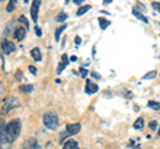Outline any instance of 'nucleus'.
<instances>
[{
  "label": "nucleus",
  "mask_w": 160,
  "mask_h": 149,
  "mask_svg": "<svg viewBox=\"0 0 160 149\" xmlns=\"http://www.w3.org/2000/svg\"><path fill=\"white\" fill-rule=\"evenodd\" d=\"M20 129H22V124H20V120L16 118V120H12L7 124L6 131H7V140L9 144H12L20 135Z\"/></svg>",
  "instance_id": "1"
},
{
  "label": "nucleus",
  "mask_w": 160,
  "mask_h": 149,
  "mask_svg": "<svg viewBox=\"0 0 160 149\" xmlns=\"http://www.w3.org/2000/svg\"><path fill=\"white\" fill-rule=\"evenodd\" d=\"M43 123L48 129H56L59 125V118L56 116V113L53 112H47L43 116Z\"/></svg>",
  "instance_id": "2"
},
{
  "label": "nucleus",
  "mask_w": 160,
  "mask_h": 149,
  "mask_svg": "<svg viewBox=\"0 0 160 149\" xmlns=\"http://www.w3.org/2000/svg\"><path fill=\"white\" fill-rule=\"evenodd\" d=\"M80 129H82V125H80L79 123H75V124H68L67 128H66V132L62 133V136H60V142H63L66 140V137L68 136H73V135H78L80 132Z\"/></svg>",
  "instance_id": "3"
},
{
  "label": "nucleus",
  "mask_w": 160,
  "mask_h": 149,
  "mask_svg": "<svg viewBox=\"0 0 160 149\" xmlns=\"http://www.w3.org/2000/svg\"><path fill=\"white\" fill-rule=\"evenodd\" d=\"M19 105V100H18V97H15V96H9L7 97L6 100H4V105L2 108V115H7V113L9 111H12L13 108H16Z\"/></svg>",
  "instance_id": "4"
},
{
  "label": "nucleus",
  "mask_w": 160,
  "mask_h": 149,
  "mask_svg": "<svg viewBox=\"0 0 160 149\" xmlns=\"http://www.w3.org/2000/svg\"><path fill=\"white\" fill-rule=\"evenodd\" d=\"M22 149H42V147L39 145V142H38L36 138L31 137V138H28V140L23 144Z\"/></svg>",
  "instance_id": "5"
},
{
  "label": "nucleus",
  "mask_w": 160,
  "mask_h": 149,
  "mask_svg": "<svg viewBox=\"0 0 160 149\" xmlns=\"http://www.w3.org/2000/svg\"><path fill=\"white\" fill-rule=\"evenodd\" d=\"M15 49H16V47H15V44L11 43V41H8V40H4L2 43V51L4 55H9V53H12Z\"/></svg>",
  "instance_id": "6"
},
{
  "label": "nucleus",
  "mask_w": 160,
  "mask_h": 149,
  "mask_svg": "<svg viewBox=\"0 0 160 149\" xmlns=\"http://www.w3.org/2000/svg\"><path fill=\"white\" fill-rule=\"evenodd\" d=\"M6 127H7V124H6V121H4V118L0 117V141H2V142H8ZM8 144H9V142H8Z\"/></svg>",
  "instance_id": "7"
},
{
  "label": "nucleus",
  "mask_w": 160,
  "mask_h": 149,
  "mask_svg": "<svg viewBox=\"0 0 160 149\" xmlns=\"http://www.w3.org/2000/svg\"><path fill=\"white\" fill-rule=\"evenodd\" d=\"M39 7H40V2H39V0H33V2H32V6H31V16H32V20H33L35 23H38Z\"/></svg>",
  "instance_id": "8"
},
{
  "label": "nucleus",
  "mask_w": 160,
  "mask_h": 149,
  "mask_svg": "<svg viewBox=\"0 0 160 149\" xmlns=\"http://www.w3.org/2000/svg\"><path fill=\"white\" fill-rule=\"evenodd\" d=\"M98 91H99V87L96 84L92 83L91 80H87V83H86V93L87 95H93V93H96Z\"/></svg>",
  "instance_id": "9"
},
{
  "label": "nucleus",
  "mask_w": 160,
  "mask_h": 149,
  "mask_svg": "<svg viewBox=\"0 0 160 149\" xmlns=\"http://www.w3.org/2000/svg\"><path fill=\"white\" fill-rule=\"evenodd\" d=\"M26 28H23V27H19V28H16L15 29V32H13V36H15V39H16L18 41H22V40H24V37H26Z\"/></svg>",
  "instance_id": "10"
},
{
  "label": "nucleus",
  "mask_w": 160,
  "mask_h": 149,
  "mask_svg": "<svg viewBox=\"0 0 160 149\" xmlns=\"http://www.w3.org/2000/svg\"><path fill=\"white\" fill-rule=\"evenodd\" d=\"M67 65H68V56H67V55H63V56H62V63H60L59 67H58V74L62 73L63 69L66 68Z\"/></svg>",
  "instance_id": "11"
},
{
  "label": "nucleus",
  "mask_w": 160,
  "mask_h": 149,
  "mask_svg": "<svg viewBox=\"0 0 160 149\" xmlns=\"http://www.w3.org/2000/svg\"><path fill=\"white\" fill-rule=\"evenodd\" d=\"M63 149H79V144L75 140H68L67 142H64Z\"/></svg>",
  "instance_id": "12"
},
{
  "label": "nucleus",
  "mask_w": 160,
  "mask_h": 149,
  "mask_svg": "<svg viewBox=\"0 0 160 149\" xmlns=\"http://www.w3.org/2000/svg\"><path fill=\"white\" fill-rule=\"evenodd\" d=\"M31 55H32L33 60H36V61H40V60H42V53H40V49H39V48H33V49H31Z\"/></svg>",
  "instance_id": "13"
},
{
  "label": "nucleus",
  "mask_w": 160,
  "mask_h": 149,
  "mask_svg": "<svg viewBox=\"0 0 160 149\" xmlns=\"http://www.w3.org/2000/svg\"><path fill=\"white\" fill-rule=\"evenodd\" d=\"M133 128L135 129H143L144 128V118L143 117L136 118V121L133 123Z\"/></svg>",
  "instance_id": "14"
},
{
  "label": "nucleus",
  "mask_w": 160,
  "mask_h": 149,
  "mask_svg": "<svg viewBox=\"0 0 160 149\" xmlns=\"http://www.w3.org/2000/svg\"><path fill=\"white\" fill-rule=\"evenodd\" d=\"M89 9H91V6H89V4H86V6H82V7H80V8L78 9L76 15H78V16H82V15H84L87 11H89Z\"/></svg>",
  "instance_id": "15"
},
{
  "label": "nucleus",
  "mask_w": 160,
  "mask_h": 149,
  "mask_svg": "<svg viewBox=\"0 0 160 149\" xmlns=\"http://www.w3.org/2000/svg\"><path fill=\"white\" fill-rule=\"evenodd\" d=\"M132 13H133V15H135V16H136L138 19H140V20H143L144 23H148V19H147L146 16H144V15H142V13H140V11H138V9H135V8H133Z\"/></svg>",
  "instance_id": "16"
},
{
  "label": "nucleus",
  "mask_w": 160,
  "mask_h": 149,
  "mask_svg": "<svg viewBox=\"0 0 160 149\" xmlns=\"http://www.w3.org/2000/svg\"><path fill=\"white\" fill-rule=\"evenodd\" d=\"M99 23H100V28L102 29H106L109 24H111V22L107 20V19H104V17H99Z\"/></svg>",
  "instance_id": "17"
},
{
  "label": "nucleus",
  "mask_w": 160,
  "mask_h": 149,
  "mask_svg": "<svg viewBox=\"0 0 160 149\" xmlns=\"http://www.w3.org/2000/svg\"><path fill=\"white\" fill-rule=\"evenodd\" d=\"M64 29H67V24H63L62 27L56 29V33H55V39H56V41H59V39H60V35H62V32L64 31Z\"/></svg>",
  "instance_id": "18"
},
{
  "label": "nucleus",
  "mask_w": 160,
  "mask_h": 149,
  "mask_svg": "<svg viewBox=\"0 0 160 149\" xmlns=\"http://www.w3.org/2000/svg\"><path fill=\"white\" fill-rule=\"evenodd\" d=\"M148 107L151 108V109H155V111H160V103L159 101H148Z\"/></svg>",
  "instance_id": "19"
},
{
  "label": "nucleus",
  "mask_w": 160,
  "mask_h": 149,
  "mask_svg": "<svg viewBox=\"0 0 160 149\" xmlns=\"http://www.w3.org/2000/svg\"><path fill=\"white\" fill-rule=\"evenodd\" d=\"M15 7H16V2H15V0H9L8 6H7V12H12Z\"/></svg>",
  "instance_id": "20"
},
{
  "label": "nucleus",
  "mask_w": 160,
  "mask_h": 149,
  "mask_svg": "<svg viewBox=\"0 0 160 149\" xmlns=\"http://www.w3.org/2000/svg\"><path fill=\"white\" fill-rule=\"evenodd\" d=\"M67 17H68V16H67V13H66V12H60V13L58 15V16H56V20H58L59 23H63Z\"/></svg>",
  "instance_id": "21"
},
{
  "label": "nucleus",
  "mask_w": 160,
  "mask_h": 149,
  "mask_svg": "<svg viewBox=\"0 0 160 149\" xmlns=\"http://www.w3.org/2000/svg\"><path fill=\"white\" fill-rule=\"evenodd\" d=\"M32 89H33L32 85H22V87H20V91H22V92H27V93L32 92Z\"/></svg>",
  "instance_id": "22"
},
{
  "label": "nucleus",
  "mask_w": 160,
  "mask_h": 149,
  "mask_svg": "<svg viewBox=\"0 0 160 149\" xmlns=\"http://www.w3.org/2000/svg\"><path fill=\"white\" fill-rule=\"evenodd\" d=\"M156 76V71H151V72H148V73H146L143 76V79H152V77H155Z\"/></svg>",
  "instance_id": "23"
},
{
  "label": "nucleus",
  "mask_w": 160,
  "mask_h": 149,
  "mask_svg": "<svg viewBox=\"0 0 160 149\" xmlns=\"http://www.w3.org/2000/svg\"><path fill=\"white\" fill-rule=\"evenodd\" d=\"M152 8H153L156 12L160 13V3H158V2H152Z\"/></svg>",
  "instance_id": "24"
},
{
  "label": "nucleus",
  "mask_w": 160,
  "mask_h": 149,
  "mask_svg": "<svg viewBox=\"0 0 160 149\" xmlns=\"http://www.w3.org/2000/svg\"><path fill=\"white\" fill-rule=\"evenodd\" d=\"M79 73H80V77H87V74H88V71H87L86 68H80Z\"/></svg>",
  "instance_id": "25"
},
{
  "label": "nucleus",
  "mask_w": 160,
  "mask_h": 149,
  "mask_svg": "<svg viewBox=\"0 0 160 149\" xmlns=\"http://www.w3.org/2000/svg\"><path fill=\"white\" fill-rule=\"evenodd\" d=\"M0 149H11V144H8V142H2V141H0Z\"/></svg>",
  "instance_id": "26"
},
{
  "label": "nucleus",
  "mask_w": 160,
  "mask_h": 149,
  "mask_svg": "<svg viewBox=\"0 0 160 149\" xmlns=\"http://www.w3.org/2000/svg\"><path fill=\"white\" fill-rule=\"evenodd\" d=\"M19 22H22L24 26H27V28L29 27V23H28V20H27V19L24 17V16H20V17H19Z\"/></svg>",
  "instance_id": "27"
},
{
  "label": "nucleus",
  "mask_w": 160,
  "mask_h": 149,
  "mask_svg": "<svg viewBox=\"0 0 160 149\" xmlns=\"http://www.w3.org/2000/svg\"><path fill=\"white\" fill-rule=\"evenodd\" d=\"M156 128H158V123L156 121H151V123H149V129H151V131H155Z\"/></svg>",
  "instance_id": "28"
},
{
  "label": "nucleus",
  "mask_w": 160,
  "mask_h": 149,
  "mask_svg": "<svg viewBox=\"0 0 160 149\" xmlns=\"http://www.w3.org/2000/svg\"><path fill=\"white\" fill-rule=\"evenodd\" d=\"M135 9H138V11H139V9H142L143 12H146V7H144L142 3H138V4H136V8H135Z\"/></svg>",
  "instance_id": "29"
},
{
  "label": "nucleus",
  "mask_w": 160,
  "mask_h": 149,
  "mask_svg": "<svg viewBox=\"0 0 160 149\" xmlns=\"http://www.w3.org/2000/svg\"><path fill=\"white\" fill-rule=\"evenodd\" d=\"M35 32H36V35H38L39 37H40V36H42V35H43V33H42V28H40V27H38V26L35 27Z\"/></svg>",
  "instance_id": "30"
},
{
  "label": "nucleus",
  "mask_w": 160,
  "mask_h": 149,
  "mask_svg": "<svg viewBox=\"0 0 160 149\" xmlns=\"http://www.w3.org/2000/svg\"><path fill=\"white\" fill-rule=\"evenodd\" d=\"M72 2L75 4H78V6H80V7H82V4H83V0H72Z\"/></svg>",
  "instance_id": "31"
},
{
  "label": "nucleus",
  "mask_w": 160,
  "mask_h": 149,
  "mask_svg": "<svg viewBox=\"0 0 160 149\" xmlns=\"http://www.w3.org/2000/svg\"><path fill=\"white\" fill-rule=\"evenodd\" d=\"M75 43H76V44H78V46H79V44H80V43H82V39H80L79 36H76V37H75Z\"/></svg>",
  "instance_id": "32"
},
{
  "label": "nucleus",
  "mask_w": 160,
  "mask_h": 149,
  "mask_svg": "<svg viewBox=\"0 0 160 149\" xmlns=\"http://www.w3.org/2000/svg\"><path fill=\"white\" fill-rule=\"evenodd\" d=\"M29 72H31V73H33V74H35V73H36V68H35V67H32V65H31V67H29Z\"/></svg>",
  "instance_id": "33"
},
{
  "label": "nucleus",
  "mask_w": 160,
  "mask_h": 149,
  "mask_svg": "<svg viewBox=\"0 0 160 149\" xmlns=\"http://www.w3.org/2000/svg\"><path fill=\"white\" fill-rule=\"evenodd\" d=\"M91 74H92V76H93L95 79H100V76H99V74H98V73H95V72H92Z\"/></svg>",
  "instance_id": "34"
},
{
  "label": "nucleus",
  "mask_w": 160,
  "mask_h": 149,
  "mask_svg": "<svg viewBox=\"0 0 160 149\" xmlns=\"http://www.w3.org/2000/svg\"><path fill=\"white\" fill-rule=\"evenodd\" d=\"M3 92H4V88L2 85V83H0V93H3Z\"/></svg>",
  "instance_id": "35"
}]
</instances>
